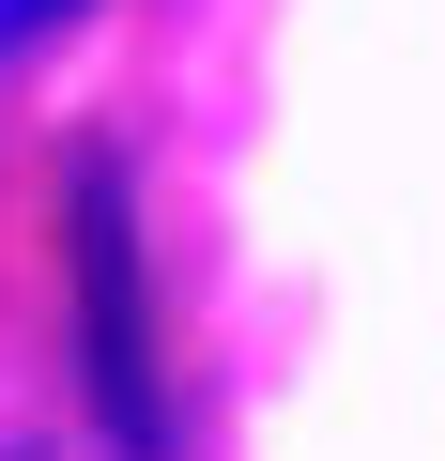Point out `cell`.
Segmentation results:
<instances>
[{
    "label": "cell",
    "mask_w": 445,
    "mask_h": 461,
    "mask_svg": "<svg viewBox=\"0 0 445 461\" xmlns=\"http://www.w3.org/2000/svg\"><path fill=\"white\" fill-rule=\"evenodd\" d=\"M77 16H93V0H0V62H31V47L77 32Z\"/></svg>",
    "instance_id": "cell-2"
},
{
    "label": "cell",
    "mask_w": 445,
    "mask_h": 461,
    "mask_svg": "<svg viewBox=\"0 0 445 461\" xmlns=\"http://www.w3.org/2000/svg\"><path fill=\"white\" fill-rule=\"evenodd\" d=\"M62 293H77V384L123 461H169V369H154V262H138V185L123 154H77L62 185Z\"/></svg>",
    "instance_id": "cell-1"
}]
</instances>
